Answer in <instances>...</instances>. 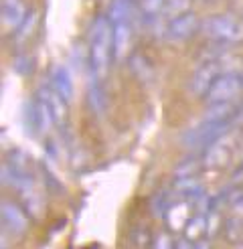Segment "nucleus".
<instances>
[{
  "instance_id": "nucleus-5",
  "label": "nucleus",
  "mask_w": 243,
  "mask_h": 249,
  "mask_svg": "<svg viewBox=\"0 0 243 249\" xmlns=\"http://www.w3.org/2000/svg\"><path fill=\"white\" fill-rule=\"evenodd\" d=\"M22 124H24V128H27V132L31 136H45L49 130H51V126H55L51 109H49V106L39 95L29 99V102L24 104Z\"/></svg>"
},
{
  "instance_id": "nucleus-24",
  "label": "nucleus",
  "mask_w": 243,
  "mask_h": 249,
  "mask_svg": "<svg viewBox=\"0 0 243 249\" xmlns=\"http://www.w3.org/2000/svg\"><path fill=\"white\" fill-rule=\"evenodd\" d=\"M166 195H168V191H158L156 195H152V198H150V211H152V215H158V217L164 215L166 207L170 205V196H166Z\"/></svg>"
},
{
  "instance_id": "nucleus-4",
  "label": "nucleus",
  "mask_w": 243,
  "mask_h": 249,
  "mask_svg": "<svg viewBox=\"0 0 243 249\" xmlns=\"http://www.w3.org/2000/svg\"><path fill=\"white\" fill-rule=\"evenodd\" d=\"M241 95H243V71H223L213 81L209 91L205 93L203 102L207 106L231 104V102H237Z\"/></svg>"
},
{
  "instance_id": "nucleus-13",
  "label": "nucleus",
  "mask_w": 243,
  "mask_h": 249,
  "mask_svg": "<svg viewBox=\"0 0 243 249\" xmlns=\"http://www.w3.org/2000/svg\"><path fill=\"white\" fill-rule=\"evenodd\" d=\"M49 83L53 85V89L63 95L65 102H71L73 95H75V85H73V77L71 73L63 67V65H53L51 73H49Z\"/></svg>"
},
{
  "instance_id": "nucleus-29",
  "label": "nucleus",
  "mask_w": 243,
  "mask_h": 249,
  "mask_svg": "<svg viewBox=\"0 0 243 249\" xmlns=\"http://www.w3.org/2000/svg\"><path fill=\"white\" fill-rule=\"evenodd\" d=\"M233 128H243V104H239V109H237V114L233 118Z\"/></svg>"
},
{
  "instance_id": "nucleus-9",
  "label": "nucleus",
  "mask_w": 243,
  "mask_h": 249,
  "mask_svg": "<svg viewBox=\"0 0 243 249\" xmlns=\"http://www.w3.org/2000/svg\"><path fill=\"white\" fill-rule=\"evenodd\" d=\"M225 57V55H223ZM221 57V59H223ZM221 59H209L203 61V63L197 67L194 75L191 79V89L192 93H197L199 97H205V93L209 91V87L213 85V81L223 73V61Z\"/></svg>"
},
{
  "instance_id": "nucleus-28",
  "label": "nucleus",
  "mask_w": 243,
  "mask_h": 249,
  "mask_svg": "<svg viewBox=\"0 0 243 249\" xmlns=\"http://www.w3.org/2000/svg\"><path fill=\"white\" fill-rule=\"evenodd\" d=\"M174 249H194V243L192 241H189L185 235H182L180 239H176L174 241Z\"/></svg>"
},
{
  "instance_id": "nucleus-22",
  "label": "nucleus",
  "mask_w": 243,
  "mask_h": 249,
  "mask_svg": "<svg viewBox=\"0 0 243 249\" xmlns=\"http://www.w3.org/2000/svg\"><path fill=\"white\" fill-rule=\"evenodd\" d=\"M187 12H192V0H168L162 15L166 17V20H173Z\"/></svg>"
},
{
  "instance_id": "nucleus-25",
  "label": "nucleus",
  "mask_w": 243,
  "mask_h": 249,
  "mask_svg": "<svg viewBox=\"0 0 243 249\" xmlns=\"http://www.w3.org/2000/svg\"><path fill=\"white\" fill-rule=\"evenodd\" d=\"M150 249H174V241L170 237V231H160V233H154L152 237V245Z\"/></svg>"
},
{
  "instance_id": "nucleus-12",
  "label": "nucleus",
  "mask_w": 243,
  "mask_h": 249,
  "mask_svg": "<svg viewBox=\"0 0 243 249\" xmlns=\"http://www.w3.org/2000/svg\"><path fill=\"white\" fill-rule=\"evenodd\" d=\"M29 8L24 4V0H2L0 4V17H2V27L15 33L22 20L27 18Z\"/></svg>"
},
{
  "instance_id": "nucleus-27",
  "label": "nucleus",
  "mask_w": 243,
  "mask_h": 249,
  "mask_svg": "<svg viewBox=\"0 0 243 249\" xmlns=\"http://www.w3.org/2000/svg\"><path fill=\"white\" fill-rule=\"evenodd\" d=\"M231 215L243 219V193H237L231 198Z\"/></svg>"
},
{
  "instance_id": "nucleus-15",
  "label": "nucleus",
  "mask_w": 243,
  "mask_h": 249,
  "mask_svg": "<svg viewBox=\"0 0 243 249\" xmlns=\"http://www.w3.org/2000/svg\"><path fill=\"white\" fill-rule=\"evenodd\" d=\"M36 24H39V12H36L35 8H31L29 15H27V18L22 20V24H20V27H18L15 33H12V41H15L18 47L24 45V43H27L31 36H33Z\"/></svg>"
},
{
  "instance_id": "nucleus-19",
  "label": "nucleus",
  "mask_w": 243,
  "mask_h": 249,
  "mask_svg": "<svg viewBox=\"0 0 243 249\" xmlns=\"http://www.w3.org/2000/svg\"><path fill=\"white\" fill-rule=\"evenodd\" d=\"M168 0H136V6H138V12L144 17V18H156L160 17L164 12V6H166Z\"/></svg>"
},
{
  "instance_id": "nucleus-14",
  "label": "nucleus",
  "mask_w": 243,
  "mask_h": 249,
  "mask_svg": "<svg viewBox=\"0 0 243 249\" xmlns=\"http://www.w3.org/2000/svg\"><path fill=\"white\" fill-rule=\"evenodd\" d=\"M207 229H209V217L203 215V213H194L191 217V221L187 223V227L182 229V235H185L189 241L197 243V241L207 237V233H209Z\"/></svg>"
},
{
  "instance_id": "nucleus-18",
  "label": "nucleus",
  "mask_w": 243,
  "mask_h": 249,
  "mask_svg": "<svg viewBox=\"0 0 243 249\" xmlns=\"http://www.w3.org/2000/svg\"><path fill=\"white\" fill-rule=\"evenodd\" d=\"M130 65H132L134 75H136L140 81H148L152 77V63L142 53L130 55Z\"/></svg>"
},
{
  "instance_id": "nucleus-23",
  "label": "nucleus",
  "mask_w": 243,
  "mask_h": 249,
  "mask_svg": "<svg viewBox=\"0 0 243 249\" xmlns=\"http://www.w3.org/2000/svg\"><path fill=\"white\" fill-rule=\"evenodd\" d=\"M12 67H15V71L18 73V75H24V77H29L31 73L35 71V59L24 51V53H18L15 57V61H12Z\"/></svg>"
},
{
  "instance_id": "nucleus-26",
  "label": "nucleus",
  "mask_w": 243,
  "mask_h": 249,
  "mask_svg": "<svg viewBox=\"0 0 243 249\" xmlns=\"http://www.w3.org/2000/svg\"><path fill=\"white\" fill-rule=\"evenodd\" d=\"M41 172H43V178H45V184H47V186H51L53 191H59V193H63V191H65V189H63V184L59 182V178L53 177V172L49 170L45 164H41Z\"/></svg>"
},
{
  "instance_id": "nucleus-7",
  "label": "nucleus",
  "mask_w": 243,
  "mask_h": 249,
  "mask_svg": "<svg viewBox=\"0 0 243 249\" xmlns=\"http://www.w3.org/2000/svg\"><path fill=\"white\" fill-rule=\"evenodd\" d=\"M201 24H203V20L194 15V12H187V15H180L173 20H166V29H164L166 41L185 43L201 31Z\"/></svg>"
},
{
  "instance_id": "nucleus-16",
  "label": "nucleus",
  "mask_w": 243,
  "mask_h": 249,
  "mask_svg": "<svg viewBox=\"0 0 243 249\" xmlns=\"http://www.w3.org/2000/svg\"><path fill=\"white\" fill-rule=\"evenodd\" d=\"M4 162L15 168L18 172H24V174H33V158L29 152L20 150V148H12V150L6 154V160Z\"/></svg>"
},
{
  "instance_id": "nucleus-8",
  "label": "nucleus",
  "mask_w": 243,
  "mask_h": 249,
  "mask_svg": "<svg viewBox=\"0 0 243 249\" xmlns=\"http://www.w3.org/2000/svg\"><path fill=\"white\" fill-rule=\"evenodd\" d=\"M194 213H197V211H194V205L189 201V198L176 196V198H173V201H170V205L166 207L162 219H164L166 229H168L170 233H176V231L182 233V229L187 227V223L191 221V217H192Z\"/></svg>"
},
{
  "instance_id": "nucleus-1",
  "label": "nucleus",
  "mask_w": 243,
  "mask_h": 249,
  "mask_svg": "<svg viewBox=\"0 0 243 249\" xmlns=\"http://www.w3.org/2000/svg\"><path fill=\"white\" fill-rule=\"evenodd\" d=\"M114 61V27L107 17H97L89 29L87 65L91 79L104 81Z\"/></svg>"
},
{
  "instance_id": "nucleus-11",
  "label": "nucleus",
  "mask_w": 243,
  "mask_h": 249,
  "mask_svg": "<svg viewBox=\"0 0 243 249\" xmlns=\"http://www.w3.org/2000/svg\"><path fill=\"white\" fill-rule=\"evenodd\" d=\"M114 27V57L116 61L128 59L132 51V43H134V22L124 20V22H116Z\"/></svg>"
},
{
  "instance_id": "nucleus-20",
  "label": "nucleus",
  "mask_w": 243,
  "mask_h": 249,
  "mask_svg": "<svg viewBox=\"0 0 243 249\" xmlns=\"http://www.w3.org/2000/svg\"><path fill=\"white\" fill-rule=\"evenodd\" d=\"M152 237H154V233H150V229H146L144 225H138L130 231V245L134 249H150Z\"/></svg>"
},
{
  "instance_id": "nucleus-3",
  "label": "nucleus",
  "mask_w": 243,
  "mask_h": 249,
  "mask_svg": "<svg viewBox=\"0 0 243 249\" xmlns=\"http://www.w3.org/2000/svg\"><path fill=\"white\" fill-rule=\"evenodd\" d=\"M237 138H239V128H229L227 132L219 136L217 140H213L201 154L203 168H207V170L225 168L231 162V158L235 156Z\"/></svg>"
},
{
  "instance_id": "nucleus-10",
  "label": "nucleus",
  "mask_w": 243,
  "mask_h": 249,
  "mask_svg": "<svg viewBox=\"0 0 243 249\" xmlns=\"http://www.w3.org/2000/svg\"><path fill=\"white\" fill-rule=\"evenodd\" d=\"M36 95H39L43 102L49 106V109H51V116H53V122H55V126L63 132L65 126H67V120H69V111H67V104L63 99V95H59L55 89H53V85L51 83H43L39 89H36Z\"/></svg>"
},
{
  "instance_id": "nucleus-17",
  "label": "nucleus",
  "mask_w": 243,
  "mask_h": 249,
  "mask_svg": "<svg viewBox=\"0 0 243 249\" xmlns=\"http://www.w3.org/2000/svg\"><path fill=\"white\" fill-rule=\"evenodd\" d=\"M223 235L229 243H233V245L241 243L243 241V219L235 215L227 217L223 223Z\"/></svg>"
},
{
  "instance_id": "nucleus-21",
  "label": "nucleus",
  "mask_w": 243,
  "mask_h": 249,
  "mask_svg": "<svg viewBox=\"0 0 243 249\" xmlns=\"http://www.w3.org/2000/svg\"><path fill=\"white\" fill-rule=\"evenodd\" d=\"M87 95H89V106L97 111V114H102V111L105 109V91H104V87H102V81L91 79Z\"/></svg>"
},
{
  "instance_id": "nucleus-2",
  "label": "nucleus",
  "mask_w": 243,
  "mask_h": 249,
  "mask_svg": "<svg viewBox=\"0 0 243 249\" xmlns=\"http://www.w3.org/2000/svg\"><path fill=\"white\" fill-rule=\"evenodd\" d=\"M201 33L217 45H239L243 43V20L235 15H213L203 20Z\"/></svg>"
},
{
  "instance_id": "nucleus-30",
  "label": "nucleus",
  "mask_w": 243,
  "mask_h": 249,
  "mask_svg": "<svg viewBox=\"0 0 243 249\" xmlns=\"http://www.w3.org/2000/svg\"><path fill=\"white\" fill-rule=\"evenodd\" d=\"M194 249H213V247H211V243L207 239H201V241L194 243Z\"/></svg>"
},
{
  "instance_id": "nucleus-6",
  "label": "nucleus",
  "mask_w": 243,
  "mask_h": 249,
  "mask_svg": "<svg viewBox=\"0 0 243 249\" xmlns=\"http://www.w3.org/2000/svg\"><path fill=\"white\" fill-rule=\"evenodd\" d=\"M0 215H2L4 233H10V235H15V237H22V235L29 231L31 215L27 213V209L22 205L4 198V201L0 203Z\"/></svg>"
}]
</instances>
